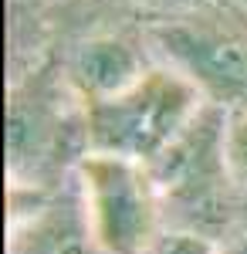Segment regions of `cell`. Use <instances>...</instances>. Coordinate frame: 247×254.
<instances>
[{
    "label": "cell",
    "instance_id": "obj_9",
    "mask_svg": "<svg viewBox=\"0 0 247 254\" xmlns=\"http://www.w3.org/2000/svg\"><path fill=\"white\" fill-rule=\"evenodd\" d=\"M146 254H220V241L183 227H163Z\"/></svg>",
    "mask_w": 247,
    "mask_h": 254
},
{
    "label": "cell",
    "instance_id": "obj_8",
    "mask_svg": "<svg viewBox=\"0 0 247 254\" xmlns=\"http://www.w3.org/2000/svg\"><path fill=\"white\" fill-rule=\"evenodd\" d=\"M227 166L230 180L237 187V196L247 210V112L227 116Z\"/></svg>",
    "mask_w": 247,
    "mask_h": 254
},
{
    "label": "cell",
    "instance_id": "obj_10",
    "mask_svg": "<svg viewBox=\"0 0 247 254\" xmlns=\"http://www.w3.org/2000/svg\"><path fill=\"white\" fill-rule=\"evenodd\" d=\"M220 254H247V210L227 234L220 237Z\"/></svg>",
    "mask_w": 247,
    "mask_h": 254
},
{
    "label": "cell",
    "instance_id": "obj_5",
    "mask_svg": "<svg viewBox=\"0 0 247 254\" xmlns=\"http://www.w3.org/2000/svg\"><path fill=\"white\" fill-rule=\"evenodd\" d=\"M78 190L105 254H146L166 227L163 193L146 163L85 153L78 166Z\"/></svg>",
    "mask_w": 247,
    "mask_h": 254
},
{
    "label": "cell",
    "instance_id": "obj_6",
    "mask_svg": "<svg viewBox=\"0 0 247 254\" xmlns=\"http://www.w3.org/2000/svg\"><path fill=\"white\" fill-rule=\"evenodd\" d=\"M7 254H105L92 231L78 176L55 193H10Z\"/></svg>",
    "mask_w": 247,
    "mask_h": 254
},
{
    "label": "cell",
    "instance_id": "obj_1",
    "mask_svg": "<svg viewBox=\"0 0 247 254\" xmlns=\"http://www.w3.org/2000/svg\"><path fill=\"white\" fill-rule=\"evenodd\" d=\"M88 153L85 102L68 75L41 68L7 92V180L10 193H55L78 176Z\"/></svg>",
    "mask_w": 247,
    "mask_h": 254
},
{
    "label": "cell",
    "instance_id": "obj_11",
    "mask_svg": "<svg viewBox=\"0 0 247 254\" xmlns=\"http://www.w3.org/2000/svg\"><path fill=\"white\" fill-rule=\"evenodd\" d=\"M237 3H241V7H247V0H237Z\"/></svg>",
    "mask_w": 247,
    "mask_h": 254
},
{
    "label": "cell",
    "instance_id": "obj_3",
    "mask_svg": "<svg viewBox=\"0 0 247 254\" xmlns=\"http://www.w3.org/2000/svg\"><path fill=\"white\" fill-rule=\"evenodd\" d=\"M207 98L170 64L149 68L125 92L85 102L88 153L122 156L132 163L159 159L190 126Z\"/></svg>",
    "mask_w": 247,
    "mask_h": 254
},
{
    "label": "cell",
    "instance_id": "obj_4",
    "mask_svg": "<svg viewBox=\"0 0 247 254\" xmlns=\"http://www.w3.org/2000/svg\"><path fill=\"white\" fill-rule=\"evenodd\" d=\"M156 51L210 105L247 112V7L203 3L152 27Z\"/></svg>",
    "mask_w": 247,
    "mask_h": 254
},
{
    "label": "cell",
    "instance_id": "obj_7",
    "mask_svg": "<svg viewBox=\"0 0 247 254\" xmlns=\"http://www.w3.org/2000/svg\"><path fill=\"white\" fill-rule=\"evenodd\" d=\"M146 61L139 58L129 41L122 38H92L85 41L71 58L68 68V81L78 92L81 102H98L125 92L132 81L146 75Z\"/></svg>",
    "mask_w": 247,
    "mask_h": 254
},
{
    "label": "cell",
    "instance_id": "obj_2",
    "mask_svg": "<svg viewBox=\"0 0 247 254\" xmlns=\"http://www.w3.org/2000/svg\"><path fill=\"white\" fill-rule=\"evenodd\" d=\"M227 116L230 112L220 105L207 102L180 139L149 163V173L163 193L166 227L220 241L241 220L244 203L227 166Z\"/></svg>",
    "mask_w": 247,
    "mask_h": 254
}]
</instances>
